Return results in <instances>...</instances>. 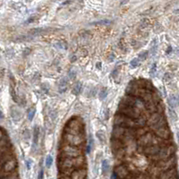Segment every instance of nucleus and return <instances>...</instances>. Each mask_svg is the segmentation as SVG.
<instances>
[{
  "label": "nucleus",
  "mask_w": 179,
  "mask_h": 179,
  "mask_svg": "<svg viewBox=\"0 0 179 179\" xmlns=\"http://www.w3.org/2000/svg\"><path fill=\"white\" fill-rule=\"evenodd\" d=\"M109 113V111L108 110H107V112H106V119H107V114Z\"/></svg>",
  "instance_id": "42"
},
{
  "label": "nucleus",
  "mask_w": 179,
  "mask_h": 179,
  "mask_svg": "<svg viewBox=\"0 0 179 179\" xmlns=\"http://www.w3.org/2000/svg\"><path fill=\"white\" fill-rule=\"evenodd\" d=\"M64 134H85L84 124L83 120L77 117H72L67 121L64 128Z\"/></svg>",
  "instance_id": "2"
},
{
  "label": "nucleus",
  "mask_w": 179,
  "mask_h": 179,
  "mask_svg": "<svg viewBox=\"0 0 179 179\" xmlns=\"http://www.w3.org/2000/svg\"><path fill=\"white\" fill-rule=\"evenodd\" d=\"M101 168H102V172H103V174H107V172L108 171V169H109V164H108V160L104 159L103 161H102Z\"/></svg>",
  "instance_id": "26"
},
{
  "label": "nucleus",
  "mask_w": 179,
  "mask_h": 179,
  "mask_svg": "<svg viewBox=\"0 0 179 179\" xmlns=\"http://www.w3.org/2000/svg\"><path fill=\"white\" fill-rule=\"evenodd\" d=\"M129 170L126 166V163H121L115 167L114 168V175L120 179H125L129 175Z\"/></svg>",
  "instance_id": "11"
},
{
  "label": "nucleus",
  "mask_w": 179,
  "mask_h": 179,
  "mask_svg": "<svg viewBox=\"0 0 179 179\" xmlns=\"http://www.w3.org/2000/svg\"><path fill=\"white\" fill-rule=\"evenodd\" d=\"M172 78H173V75H172L170 73H166V74H164V81L165 82H169L172 80Z\"/></svg>",
  "instance_id": "35"
},
{
  "label": "nucleus",
  "mask_w": 179,
  "mask_h": 179,
  "mask_svg": "<svg viewBox=\"0 0 179 179\" xmlns=\"http://www.w3.org/2000/svg\"><path fill=\"white\" fill-rule=\"evenodd\" d=\"M96 135H97V138L99 139V141H100L101 143H105L106 141V136H105V134H104L103 131H98L96 133Z\"/></svg>",
  "instance_id": "25"
},
{
  "label": "nucleus",
  "mask_w": 179,
  "mask_h": 179,
  "mask_svg": "<svg viewBox=\"0 0 179 179\" xmlns=\"http://www.w3.org/2000/svg\"><path fill=\"white\" fill-rule=\"evenodd\" d=\"M11 116H12V117H13V120H15V121L20 120V118H21V117H22L21 112L13 107H11Z\"/></svg>",
  "instance_id": "23"
},
{
  "label": "nucleus",
  "mask_w": 179,
  "mask_h": 179,
  "mask_svg": "<svg viewBox=\"0 0 179 179\" xmlns=\"http://www.w3.org/2000/svg\"><path fill=\"white\" fill-rule=\"evenodd\" d=\"M114 125L124 127V128H136L135 122L134 119L129 118L117 112L114 117Z\"/></svg>",
  "instance_id": "9"
},
{
  "label": "nucleus",
  "mask_w": 179,
  "mask_h": 179,
  "mask_svg": "<svg viewBox=\"0 0 179 179\" xmlns=\"http://www.w3.org/2000/svg\"><path fill=\"white\" fill-rule=\"evenodd\" d=\"M117 113H120L122 115L125 116V117H129L131 119H137L140 117L142 116V112L138 110L135 107H130V106H125L123 104H118V109H117Z\"/></svg>",
  "instance_id": "8"
},
{
  "label": "nucleus",
  "mask_w": 179,
  "mask_h": 179,
  "mask_svg": "<svg viewBox=\"0 0 179 179\" xmlns=\"http://www.w3.org/2000/svg\"><path fill=\"white\" fill-rule=\"evenodd\" d=\"M156 73V64H153V66H152V68H151V73H150V74L151 75H154V74Z\"/></svg>",
  "instance_id": "36"
},
{
  "label": "nucleus",
  "mask_w": 179,
  "mask_h": 179,
  "mask_svg": "<svg viewBox=\"0 0 179 179\" xmlns=\"http://www.w3.org/2000/svg\"><path fill=\"white\" fill-rule=\"evenodd\" d=\"M168 125V120H167V117H164L163 119H161V120L159 121L158 123H157L155 125H153L152 127H151L150 128V130L152 131L153 133L156 132L157 130H158V129L162 128V127H165Z\"/></svg>",
  "instance_id": "21"
},
{
  "label": "nucleus",
  "mask_w": 179,
  "mask_h": 179,
  "mask_svg": "<svg viewBox=\"0 0 179 179\" xmlns=\"http://www.w3.org/2000/svg\"><path fill=\"white\" fill-rule=\"evenodd\" d=\"M148 57V51H142L141 53H140L139 54V57H138V59L139 60H145L146 58H147Z\"/></svg>",
  "instance_id": "31"
},
{
  "label": "nucleus",
  "mask_w": 179,
  "mask_h": 179,
  "mask_svg": "<svg viewBox=\"0 0 179 179\" xmlns=\"http://www.w3.org/2000/svg\"><path fill=\"white\" fill-rule=\"evenodd\" d=\"M119 103L125 106H130V107H135V108H137L138 110H140L142 113L145 111V105H144V102L142 101L141 99L125 95L124 98H122V100H120Z\"/></svg>",
  "instance_id": "7"
},
{
  "label": "nucleus",
  "mask_w": 179,
  "mask_h": 179,
  "mask_svg": "<svg viewBox=\"0 0 179 179\" xmlns=\"http://www.w3.org/2000/svg\"><path fill=\"white\" fill-rule=\"evenodd\" d=\"M107 96V88H102L100 93V100H104L106 97Z\"/></svg>",
  "instance_id": "29"
},
{
  "label": "nucleus",
  "mask_w": 179,
  "mask_h": 179,
  "mask_svg": "<svg viewBox=\"0 0 179 179\" xmlns=\"http://www.w3.org/2000/svg\"><path fill=\"white\" fill-rule=\"evenodd\" d=\"M160 141H161V139L157 137L151 131H149L147 134H145L144 135H142L139 139L136 140L137 145L141 148H146L151 145H158Z\"/></svg>",
  "instance_id": "4"
},
{
  "label": "nucleus",
  "mask_w": 179,
  "mask_h": 179,
  "mask_svg": "<svg viewBox=\"0 0 179 179\" xmlns=\"http://www.w3.org/2000/svg\"><path fill=\"white\" fill-rule=\"evenodd\" d=\"M97 67H98V69H101V66H100V63H97Z\"/></svg>",
  "instance_id": "41"
},
{
  "label": "nucleus",
  "mask_w": 179,
  "mask_h": 179,
  "mask_svg": "<svg viewBox=\"0 0 179 179\" xmlns=\"http://www.w3.org/2000/svg\"><path fill=\"white\" fill-rule=\"evenodd\" d=\"M42 31H44L43 29L38 28V29H34V30H30V31H29V33L34 36V35H39V34L41 33Z\"/></svg>",
  "instance_id": "32"
},
{
  "label": "nucleus",
  "mask_w": 179,
  "mask_h": 179,
  "mask_svg": "<svg viewBox=\"0 0 179 179\" xmlns=\"http://www.w3.org/2000/svg\"><path fill=\"white\" fill-rule=\"evenodd\" d=\"M110 145H111L112 152L125 147V145H124V143L123 142V141H121V140H117V139H114V138H111Z\"/></svg>",
  "instance_id": "18"
},
{
  "label": "nucleus",
  "mask_w": 179,
  "mask_h": 179,
  "mask_svg": "<svg viewBox=\"0 0 179 179\" xmlns=\"http://www.w3.org/2000/svg\"><path fill=\"white\" fill-rule=\"evenodd\" d=\"M85 165V158L83 155L77 158H69L57 157V168L61 172H66L70 169H78Z\"/></svg>",
  "instance_id": "1"
},
{
  "label": "nucleus",
  "mask_w": 179,
  "mask_h": 179,
  "mask_svg": "<svg viewBox=\"0 0 179 179\" xmlns=\"http://www.w3.org/2000/svg\"><path fill=\"white\" fill-rule=\"evenodd\" d=\"M154 164L156 165L157 167H158L163 172H165V171H167V170L175 168V167L176 166V157H175V155H174L173 157H171V158H168V159L154 162Z\"/></svg>",
  "instance_id": "10"
},
{
  "label": "nucleus",
  "mask_w": 179,
  "mask_h": 179,
  "mask_svg": "<svg viewBox=\"0 0 179 179\" xmlns=\"http://www.w3.org/2000/svg\"><path fill=\"white\" fill-rule=\"evenodd\" d=\"M168 105H169L170 107L175 108V107H177V98L175 96V95H171V96L168 98Z\"/></svg>",
  "instance_id": "24"
},
{
  "label": "nucleus",
  "mask_w": 179,
  "mask_h": 179,
  "mask_svg": "<svg viewBox=\"0 0 179 179\" xmlns=\"http://www.w3.org/2000/svg\"><path fill=\"white\" fill-rule=\"evenodd\" d=\"M4 134H5V133L3 132V130H1V129H0V140L2 139V137L4 136Z\"/></svg>",
  "instance_id": "40"
},
{
  "label": "nucleus",
  "mask_w": 179,
  "mask_h": 179,
  "mask_svg": "<svg viewBox=\"0 0 179 179\" xmlns=\"http://www.w3.org/2000/svg\"><path fill=\"white\" fill-rule=\"evenodd\" d=\"M66 84H67V81L66 79H62L59 84V91L61 93H63L64 91H66Z\"/></svg>",
  "instance_id": "28"
},
{
  "label": "nucleus",
  "mask_w": 179,
  "mask_h": 179,
  "mask_svg": "<svg viewBox=\"0 0 179 179\" xmlns=\"http://www.w3.org/2000/svg\"><path fill=\"white\" fill-rule=\"evenodd\" d=\"M148 172H149L151 175H153V176H159V175L163 173L162 170L160 169L158 167H157L154 163H152V164H151L149 166V168H148Z\"/></svg>",
  "instance_id": "19"
},
{
  "label": "nucleus",
  "mask_w": 179,
  "mask_h": 179,
  "mask_svg": "<svg viewBox=\"0 0 179 179\" xmlns=\"http://www.w3.org/2000/svg\"><path fill=\"white\" fill-rule=\"evenodd\" d=\"M127 131H128V128H124V127L114 125L113 130H112V138L121 140V141H122V140L125 137V135L127 134Z\"/></svg>",
  "instance_id": "14"
},
{
  "label": "nucleus",
  "mask_w": 179,
  "mask_h": 179,
  "mask_svg": "<svg viewBox=\"0 0 179 179\" xmlns=\"http://www.w3.org/2000/svg\"><path fill=\"white\" fill-rule=\"evenodd\" d=\"M153 134H154L157 137L159 138V139L165 140V141H168V140H170L171 139V137H172L171 130L169 129L168 125L158 129V130H157L156 132H154Z\"/></svg>",
  "instance_id": "13"
},
{
  "label": "nucleus",
  "mask_w": 179,
  "mask_h": 179,
  "mask_svg": "<svg viewBox=\"0 0 179 179\" xmlns=\"http://www.w3.org/2000/svg\"><path fill=\"white\" fill-rule=\"evenodd\" d=\"M52 162H53L52 157H51L50 155H48V156L47 157V158H46V167H47V168H50L51 165H52Z\"/></svg>",
  "instance_id": "34"
},
{
  "label": "nucleus",
  "mask_w": 179,
  "mask_h": 179,
  "mask_svg": "<svg viewBox=\"0 0 179 179\" xmlns=\"http://www.w3.org/2000/svg\"><path fill=\"white\" fill-rule=\"evenodd\" d=\"M150 131L149 127H141V128H134V134L135 140L139 139L140 137H141L142 135H144L145 134H147Z\"/></svg>",
  "instance_id": "20"
},
{
  "label": "nucleus",
  "mask_w": 179,
  "mask_h": 179,
  "mask_svg": "<svg viewBox=\"0 0 179 179\" xmlns=\"http://www.w3.org/2000/svg\"><path fill=\"white\" fill-rule=\"evenodd\" d=\"M81 90H82V83L78 82V83H75V85H74V88H73V93H74V95H78L81 92Z\"/></svg>",
  "instance_id": "27"
},
{
  "label": "nucleus",
  "mask_w": 179,
  "mask_h": 179,
  "mask_svg": "<svg viewBox=\"0 0 179 179\" xmlns=\"http://www.w3.org/2000/svg\"><path fill=\"white\" fill-rule=\"evenodd\" d=\"M42 176H43V171H42V170H40V175H39V179H42Z\"/></svg>",
  "instance_id": "39"
},
{
  "label": "nucleus",
  "mask_w": 179,
  "mask_h": 179,
  "mask_svg": "<svg viewBox=\"0 0 179 179\" xmlns=\"http://www.w3.org/2000/svg\"><path fill=\"white\" fill-rule=\"evenodd\" d=\"M63 141H64V144L74 146V147H79L85 142L86 138H85V134H63Z\"/></svg>",
  "instance_id": "5"
},
{
  "label": "nucleus",
  "mask_w": 179,
  "mask_h": 179,
  "mask_svg": "<svg viewBox=\"0 0 179 179\" xmlns=\"http://www.w3.org/2000/svg\"><path fill=\"white\" fill-rule=\"evenodd\" d=\"M168 112H169V115H170V117H171V118H172V119L174 118V120H175V119H176V116H175V112H174V111L172 112L171 109H170Z\"/></svg>",
  "instance_id": "37"
},
{
  "label": "nucleus",
  "mask_w": 179,
  "mask_h": 179,
  "mask_svg": "<svg viewBox=\"0 0 179 179\" xmlns=\"http://www.w3.org/2000/svg\"><path fill=\"white\" fill-rule=\"evenodd\" d=\"M26 165H27V168L30 169V160H27L26 161Z\"/></svg>",
  "instance_id": "38"
},
{
  "label": "nucleus",
  "mask_w": 179,
  "mask_h": 179,
  "mask_svg": "<svg viewBox=\"0 0 179 179\" xmlns=\"http://www.w3.org/2000/svg\"><path fill=\"white\" fill-rule=\"evenodd\" d=\"M87 176V171L84 168L75 169L71 175V179H85Z\"/></svg>",
  "instance_id": "17"
},
{
  "label": "nucleus",
  "mask_w": 179,
  "mask_h": 179,
  "mask_svg": "<svg viewBox=\"0 0 179 179\" xmlns=\"http://www.w3.org/2000/svg\"><path fill=\"white\" fill-rule=\"evenodd\" d=\"M164 117H166L165 114H160V113H158V112L151 114L147 118L146 125H147V127H149V129H150L151 127H152L153 125H155L157 123L159 122L161 119L164 118Z\"/></svg>",
  "instance_id": "12"
},
{
  "label": "nucleus",
  "mask_w": 179,
  "mask_h": 179,
  "mask_svg": "<svg viewBox=\"0 0 179 179\" xmlns=\"http://www.w3.org/2000/svg\"><path fill=\"white\" fill-rule=\"evenodd\" d=\"M17 167V161L15 159V158H12L10 159H8L7 161L5 162V164H3V168L5 171L9 172L13 170Z\"/></svg>",
  "instance_id": "16"
},
{
  "label": "nucleus",
  "mask_w": 179,
  "mask_h": 179,
  "mask_svg": "<svg viewBox=\"0 0 179 179\" xmlns=\"http://www.w3.org/2000/svg\"><path fill=\"white\" fill-rule=\"evenodd\" d=\"M83 151L80 148L74 147V146H70L67 144H63L60 146V152H59L58 156L63 157V158H77V157L82 156Z\"/></svg>",
  "instance_id": "6"
},
{
  "label": "nucleus",
  "mask_w": 179,
  "mask_h": 179,
  "mask_svg": "<svg viewBox=\"0 0 179 179\" xmlns=\"http://www.w3.org/2000/svg\"><path fill=\"white\" fill-rule=\"evenodd\" d=\"M161 148L159 147L158 145H151L149 146V147L143 148L142 151H141V155L145 156L146 158H150V157H152L154 155H156L158 151H160Z\"/></svg>",
  "instance_id": "15"
},
{
  "label": "nucleus",
  "mask_w": 179,
  "mask_h": 179,
  "mask_svg": "<svg viewBox=\"0 0 179 179\" xmlns=\"http://www.w3.org/2000/svg\"><path fill=\"white\" fill-rule=\"evenodd\" d=\"M130 66H132L133 68L137 67V66H140V60H139V59H138V58H134V59H133V60L130 62Z\"/></svg>",
  "instance_id": "33"
},
{
  "label": "nucleus",
  "mask_w": 179,
  "mask_h": 179,
  "mask_svg": "<svg viewBox=\"0 0 179 179\" xmlns=\"http://www.w3.org/2000/svg\"><path fill=\"white\" fill-rule=\"evenodd\" d=\"M35 113H36V109L35 108H30V110L28 111V119L30 121H32V119H33L34 116H35Z\"/></svg>",
  "instance_id": "30"
},
{
  "label": "nucleus",
  "mask_w": 179,
  "mask_h": 179,
  "mask_svg": "<svg viewBox=\"0 0 179 179\" xmlns=\"http://www.w3.org/2000/svg\"><path fill=\"white\" fill-rule=\"evenodd\" d=\"M2 117H3V114L1 112V110H0V118H2Z\"/></svg>",
  "instance_id": "43"
},
{
  "label": "nucleus",
  "mask_w": 179,
  "mask_h": 179,
  "mask_svg": "<svg viewBox=\"0 0 179 179\" xmlns=\"http://www.w3.org/2000/svg\"><path fill=\"white\" fill-rule=\"evenodd\" d=\"M39 136H40V128H39V126L35 125V127H34V130H33V147H32L33 151L35 150L36 145L38 144Z\"/></svg>",
  "instance_id": "22"
},
{
  "label": "nucleus",
  "mask_w": 179,
  "mask_h": 179,
  "mask_svg": "<svg viewBox=\"0 0 179 179\" xmlns=\"http://www.w3.org/2000/svg\"><path fill=\"white\" fill-rule=\"evenodd\" d=\"M175 150H176V147H175V145L174 143H172L170 145L161 148L160 151H158L156 155H154V156H152V157H150V158H149L150 160H151L153 163L168 159V158H170L171 157H173L174 155H175Z\"/></svg>",
  "instance_id": "3"
}]
</instances>
